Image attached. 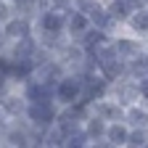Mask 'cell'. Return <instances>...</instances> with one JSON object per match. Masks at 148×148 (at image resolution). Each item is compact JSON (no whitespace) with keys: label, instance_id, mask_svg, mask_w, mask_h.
<instances>
[{"label":"cell","instance_id":"cell-10","mask_svg":"<svg viewBox=\"0 0 148 148\" xmlns=\"http://www.w3.org/2000/svg\"><path fill=\"white\" fill-rule=\"evenodd\" d=\"M64 74H66L64 64L53 56V58H48L45 64H40V66L34 69V74H32V77H37L40 82H45V85H50V87L56 90V85H58V79L64 77Z\"/></svg>","mask_w":148,"mask_h":148},{"label":"cell","instance_id":"cell-5","mask_svg":"<svg viewBox=\"0 0 148 148\" xmlns=\"http://www.w3.org/2000/svg\"><path fill=\"white\" fill-rule=\"evenodd\" d=\"M108 95L114 98L119 106H132V103H140V92H138V79L132 77H122V79H114L111 82V90Z\"/></svg>","mask_w":148,"mask_h":148},{"label":"cell","instance_id":"cell-28","mask_svg":"<svg viewBox=\"0 0 148 148\" xmlns=\"http://www.w3.org/2000/svg\"><path fill=\"white\" fill-rule=\"evenodd\" d=\"M143 148H148V143H145V145H143Z\"/></svg>","mask_w":148,"mask_h":148},{"label":"cell","instance_id":"cell-15","mask_svg":"<svg viewBox=\"0 0 148 148\" xmlns=\"http://www.w3.org/2000/svg\"><path fill=\"white\" fill-rule=\"evenodd\" d=\"M127 77H132V79L148 77V50H145V45H143L140 53H135L132 58L127 61Z\"/></svg>","mask_w":148,"mask_h":148},{"label":"cell","instance_id":"cell-24","mask_svg":"<svg viewBox=\"0 0 148 148\" xmlns=\"http://www.w3.org/2000/svg\"><path fill=\"white\" fill-rule=\"evenodd\" d=\"M122 3H124L130 11H138V8H143V5L148 3V0H122Z\"/></svg>","mask_w":148,"mask_h":148},{"label":"cell","instance_id":"cell-1","mask_svg":"<svg viewBox=\"0 0 148 148\" xmlns=\"http://www.w3.org/2000/svg\"><path fill=\"white\" fill-rule=\"evenodd\" d=\"M82 85H85V74H74V71H66L64 77L58 79V85H56V103H58L61 108L64 106H71L82 101Z\"/></svg>","mask_w":148,"mask_h":148},{"label":"cell","instance_id":"cell-26","mask_svg":"<svg viewBox=\"0 0 148 148\" xmlns=\"http://www.w3.org/2000/svg\"><path fill=\"white\" fill-rule=\"evenodd\" d=\"M0 148H11V145H8V143H5V140H0Z\"/></svg>","mask_w":148,"mask_h":148},{"label":"cell","instance_id":"cell-27","mask_svg":"<svg viewBox=\"0 0 148 148\" xmlns=\"http://www.w3.org/2000/svg\"><path fill=\"white\" fill-rule=\"evenodd\" d=\"M71 3H74V5H77V3H79V0H71Z\"/></svg>","mask_w":148,"mask_h":148},{"label":"cell","instance_id":"cell-3","mask_svg":"<svg viewBox=\"0 0 148 148\" xmlns=\"http://www.w3.org/2000/svg\"><path fill=\"white\" fill-rule=\"evenodd\" d=\"M37 32H48V34H66V11L61 8H42L34 16V34Z\"/></svg>","mask_w":148,"mask_h":148},{"label":"cell","instance_id":"cell-18","mask_svg":"<svg viewBox=\"0 0 148 148\" xmlns=\"http://www.w3.org/2000/svg\"><path fill=\"white\" fill-rule=\"evenodd\" d=\"M11 5H13V11H16L18 16L34 18L37 13L42 11V0H11Z\"/></svg>","mask_w":148,"mask_h":148},{"label":"cell","instance_id":"cell-21","mask_svg":"<svg viewBox=\"0 0 148 148\" xmlns=\"http://www.w3.org/2000/svg\"><path fill=\"white\" fill-rule=\"evenodd\" d=\"M13 13H16V11H13V5H11V0H0V27H3Z\"/></svg>","mask_w":148,"mask_h":148},{"label":"cell","instance_id":"cell-13","mask_svg":"<svg viewBox=\"0 0 148 148\" xmlns=\"http://www.w3.org/2000/svg\"><path fill=\"white\" fill-rule=\"evenodd\" d=\"M122 29H127L130 34L140 37V40H148V5H143V8H138V11L130 13Z\"/></svg>","mask_w":148,"mask_h":148},{"label":"cell","instance_id":"cell-17","mask_svg":"<svg viewBox=\"0 0 148 148\" xmlns=\"http://www.w3.org/2000/svg\"><path fill=\"white\" fill-rule=\"evenodd\" d=\"M127 135H130V124L124 119L122 122H108V127H106V140L108 143H114L116 148H124Z\"/></svg>","mask_w":148,"mask_h":148},{"label":"cell","instance_id":"cell-4","mask_svg":"<svg viewBox=\"0 0 148 148\" xmlns=\"http://www.w3.org/2000/svg\"><path fill=\"white\" fill-rule=\"evenodd\" d=\"M32 138H34V127L27 122V116H18V119H11L5 135L0 140H5L11 148H29L32 145Z\"/></svg>","mask_w":148,"mask_h":148},{"label":"cell","instance_id":"cell-11","mask_svg":"<svg viewBox=\"0 0 148 148\" xmlns=\"http://www.w3.org/2000/svg\"><path fill=\"white\" fill-rule=\"evenodd\" d=\"M0 108H3V114H5L8 119H18V116H24V111H27L24 90H21V87H13L8 95L0 101Z\"/></svg>","mask_w":148,"mask_h":148},{"label":"cell","instance_id":"cell-7","mask_svg":"<svg viewBox=\"0 0 148 148\" xmlns=\"http://www.w3.org/2000/svg\"><path fill=\"white\" fill-rule=\"evenodd\" d=\"M0 29H3V34L8 37V42H13V40H21V37L34 34V18L13 13V16H11V18H8V21L0 27Z\"/></svg>","mask_w":148,"mask_h":148},{"label":"cell","instance_id":"cell-22","mask_svg":"<svg viewBox=\"0 0 148 148\" xmlns=\"http://www.w3.org/2000/svg\"><path fill=\"white\" fill-rule=\"evenodd\" d=\"M13 87H18V85H13V82L5 77V74H0V101H3V98L8 95V92H11Z\"/></svg>","mask_w":148,"mask_h":148},{"label":"cell","instance_id":"cell-23","mask_svg":"<svg viewBox=\"0 0 148 148\" xmlns=\"http://www.w3.org/2000/svg\"><path fill=\"white\" fill-rule=\"evenodd\" d=\"M138 92H140V101H143V103H148V77L138 79Z\"/></svg>","mask_w":148,"mask_h":148},{"label":"cell","instance_id":"cell-2","mask_svg":"<svg viewBox=\"0 0 148 148\" xmlns=\"http://www.w3.org/2000/svg\"><path fill=\"white\" fill-rule=\"evenodd\" d=\"M58 111H61V106L56 103V101H50V103H27L24 116H27V122L34 130H48V127L56 124Z\"/></svg>","mask_w":148,"mask_h":148},{"label":"cell","instance_id":"cell-19","mask_svg":"<svg viewBox=\"0 0 148 148\" xmlns=\"http://www.w3.org/2000/svg\"><path fill=\"white\" fill-rule=\"evenodd\" d=\"M106 8H108V13H111V18H114V21L119 24V27H124V21H127V16L132 13L130 11L122 0H106Z\"/></svg>","mask_w":148,"mask_h":148},{"label":"cell","instance_id":"cell-29","mask_svg":"<svg viewBox=\"0 0 148 148\" xmlns=\"http://www.w3.org/2000/svg\"><path fill=\"white\" fill-rule=\"evenodd\" d=\"M0 114H3V108H0Z\"/></svg>","mask_w":148,"mask_h":148},{"label":"cell","instance_id":"cell-12","mask_svg":"<svg viewBox=\"0 0 148 148\" xmlns=\"http://www.w3.org/2000/svg\"><path fill=\"white\" fill-rule=\"evenodd\" d=\"M90 108H92V114H95V116H101V119H106V122H122V119H124V106H119L111 95L95 101Z\"/></svg>","mask_w":148,"mask_h":148},{"label":"cell","instance_id":"cell-14","mask_svg":"<svg viewBox=\"0 0 148 148\" xmlns=\"http://www.w3.org/2000/svg\"><path fill=\"white\" fill-rule=\"evenodd\" d=\"M106 127H108V122L101 119V116H95V114L90 111V116L82 122V132H85L87 140L92 143V140H103V138H106Z\"/></svg>","mask_w":148,"mask_h":148},{"label":"cell","instance_id":"cell-30","mask_svg":"<svg viewBox=\"0 0 148 148\" xmlns=\"http://www.w3.org/2000/svg\"><path fill=\"white\" fill-rule=\"evenodd\" d=\"M145 5H148V3H145Z\"/></svg>","mask_w":148,"mask_h":148},{"label":"cell","instance_id":"cell-16","mask_svg":"<svg viewBox=\"0 0 148 148\" xmlns=\"http://www.w3.org/2000/svg\"><path fill=\"white\" fill-rule=\"evenodd\" d=\"M124 122L130 127H148V103H132L124 108Z\"/></svg>","mask_w":148,"mask_h":148},{"label":"cell","instance_id":"cell-6","mask_svg":"<svg viewBox=\"0 0 148 148\" xmlns=\"http://www.w3.org/2000/svg\"><path fill=\"white\" fill-rule=\"evenodd\" d=\"M143 45H145V42L140 40V37L130 34L127 29H116L114 34H111V48H114L116 56H119V58H124V61H130L135 53H140Z\"/></svg>","mask_w":148,"mask_h":148},{"label":"cell","instance_id":"cell-8","mask_svg":"<svg viewBox=\"0 0 148 148\" xmlns=\"http://www.w3.org/2000/svg\"><path fill=\"white\" fill-rule=\"evenodd\" d=\"M21 90H24L27 103H50V101H56L53 87L45 85V82H40L37 77H29V79L21 85Z\"/></svg>","mask_w":148,"mask_h":148},{"label":"cell","instance_id":"cell-25","mask_svg":"<svg viewBox=\"0 0 148 148\" xmlns=\"http://www.w3.org/2000/svg\"><path fill=\"white\" fill-rule=\"evenodd\" d=\"M87 148H116V145H114V143H108V140L103 138V140H92Z\"/></svg>","mask_w":148,"mask_h":148},{"label":"cell","instance_id":"cell-20","mask_svg":"<svg viewBox=\"0 0 148 148\" xmlns=\"http://www.w3.org/2000/svg\"><path fill=\"white\" fill-rule=\"evenodd\" d=\"M148 143V127H130L124 148H143Z\"/></svg>","mask_w":148,"mask_h":148},{"label":"cell","instance_id":"cell-9","mask_svg":"<svg viewBox=\"0 0 148 148\" xmlns=\"http://www.w3.org/2000/svg\"><path fill=\"white\" fill-rule=\"evenodd\" d=\"M90 27H92V24H90L87 13H82L79 8H71V11L66 13V37H69L71 42H79Z\"/></svg>","mask_w":148,"mask_h":148}]
</instances>
